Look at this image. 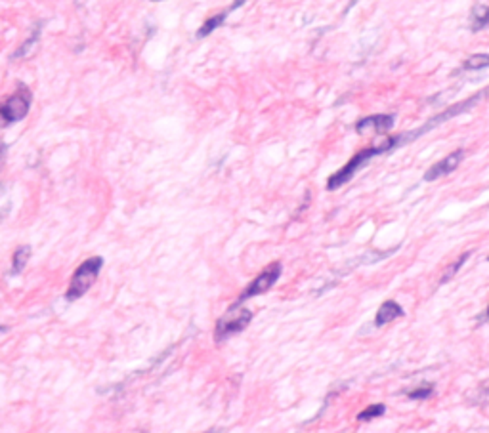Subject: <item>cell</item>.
<instances>
[{
  "label": "cell",
  "instance_id": "1",
  "mask_svg": "<svg viewBox=\"0 0 489 433\" xmlns=\"http://www.w3.org/2000/svg\"><path fill=\"white\" fill-rule=\"evenodd\" d=\"M103 267V260L100 256L89 258L84 264H81L77 267V271L71 277V283H69V288L65 292V300L67 302H75L81 296H84L86 292L90 291V286L96 283V279L100 275V271Z\"/></svg>",
  "mask_w": 489,
  "mask_h": 433
},
{
  "label": "cell",
  "instance_id": "2",
  "mask_svg": "<svg viewBox=\"0 0 489 433\" xmlns=\"http://www.w3.org/2000/svg\"><path fill=\"white\" fill-rule=\"evenodd\" d=\"M379 155H384V151H382L381 145H373V147H365V149H361L360 153H356V155L348 161L342 168L337 172V174H333V176L327 180V189L329 191H337L339 187H342L344 183H348L350 180H352L358 172H360L363 166H367V164L371 163V159H374V156Z\"/></svg>",
  "mask_w": 489,
  "mask_h": 433
},
{
  "label": "cell",
  "instance_id": "3",
  "mask_svg": "<svg viewBox=\"0 0 489 433\" xmlns=\"http://www.w3.org/2000/svg\"><path fill=\"white\" fill-rule=\"evenodd\" d=\"M251 321H252L251 309H247V307H239V304L231 305L230 312L226 313L224 317L220 319V321L216 323V331H214L216 334H214V338H216V342H224V340H228L230 336H233V334L244 331Z\"/></svg>",
  "mask_w": 489,
  "mask_h": 433
},
{
  "label": "cell",
  "instance_id": "4",
  "mask_svg": "<svg viewBox=\"0 0 489 433\" xmlns=\"http://www.w3.org/2000/svg\"><path fill=\"white\" fill-rule=\"evenodd\" d=\"M31 102H33V95L27 86H20L15 94L10 95L6 102L0 103V119L6 124H14L25 119L31 109Z\"/></svg>",
  "mask_w": 489,
  "mask_h": 433
},
{
  "label": "cell",
  "instance_id": "5",
  "mask_svg": "<svg viewBox=\"0 0 489 433\" xmlns=\"http://www.w3.org/2000/svg\"><path fill=\"white\" fill-rule=\"evenodd\" d=\"M281 271H283V267H281V264L279 262H275V264L268 265L262 273H260L259 277L254 279L247 288H244L243 292H241V296H239L237 304L241 305L244 302V300L249 298H254V296H260V294H264V292H268L270 288H272L273 284L278 283L279 277H281Z\"/></svg>",
  "mask_w": 489,
  "mask_h": 433
},
{
  "label": "cell",
  "instance_id": "6",
  "mask_svg": "<svg viewBox=\"0 0 489 433\" xmlns=\"http://www.w3.org/2000/svg\"><path fill=\"white\" fill-rule=\"evenodd\" d=\"M462 159H464V151H453V153L445 156L443 161H438L436 164H432V166L424 172V178H422V180H424V182H436V180H440V178L449 176L451 172H455V170L459 168Z\"/></svg>",
  "mask_w": 489,
  "mask_h": 433
},
{
  "label": "cell",
  "instance_id": "7",
  "mask_svg": "<svg viewBox=\"0 0 489 433\" xmlns=\"http://www.w3.org/2000/svg\"><path fill=\"white\" fill-rule=\"evenodd\" d=\"M394 115H373L365 116L361 121L356 122V132L358 134H367V132H377V134H384L388 130L394 126Z\"/></svg>",
  "mask_w": 489,
  "mask_h": 433
},
{
  "label": "cell",
  "instance_id": "8",
  "mask_svg": "<svg viewBox=\"0 0 489 433\" xmlns=\"http://www.w3.org/2000/svg\"><path fill=\"white\" fill-rule=\"evenodd\" d=\"M244 2H247V0H233L230 6L226 8L224 12H218V14L211 15V18L204 21L203 25H201V29L197 31V39H204V36H209V34L214 33L218 27H222V25L226 23V20H228V15H230L233 10H237V8L243 6Z\"/></svg>",
  "mask_w": 489,
  "mask_h": 433
},
{
  "label": "cell",
  "instance_id": "9",
  "mask_svg": "<svg viewBox=\"0 0 489 433\" xmlns=\"http://www.w3.org/2000/svg\"><path fill=\"white\" fill-rule=\"evenodd\" d=\"M403 315H405L403 307H401L398 302H394V300H388V302H384V304L379 307L377 317H374V326L381 328V326L388 325V323H392V321L403 317Z\"/></svg>",
  "mask_w": 489,
  "mask_h": 433
},
{
  "label": "cell",
  "instance_id": "10",
  "mask_svg": "<svg viewBox=\"0 0 489 433\" xmlns=\"http://www.w3.org/2000/svg\"><path fill=\"white\" fill-rule=\"evenodd\" d=\"M489 27V6L485 4H476L470 12V31H482V29Z\"/></svg>",
  "mask_w": 489,
  "mask_h": 433
},
{
  "label": "cell",
  "instance_id": "11",
  "mask_svg": "<svg viewBox=\"0 0 489 433\" xmlns=\"http://www.w3.org/2000/svg\"><path fill=\"white\" fill-rule=\"evenodd\" d=\"M489 69V54H474L462 61L461 71H482Z\"/></svg>",
  "mask_w": 489,
  "mask_h": 433
},
{
  "label": "cell",
  "instance_id": "12",
  "mask_svg": "<svg viewBox=\"0 0 489 433\" xmlns=\"http://www.w3.org/2000/svg\"><path fill=\"white\" fill-rule=\"evenodd\" d=\"M41 31H42V23H39V25H34L31 36H29L27 41L21 44L20 50H18V52H15V54L12 55V58H14V60H18V58H25V55H27L29 52H31V50H33L34 44L39 42V39H41Z\"/></svg>",
  "mask_w": 489,
  "mask_h": 433
},
{
  "label": "cell",
  "instance_id": "13",
  "mask_svg": "<svg viewBox=\"0 0 489 433\" xmlns=\"http://www.w3.org/2000/svg\"><path fill=\"white\" fill-rule=\"evenodd\" d=\"M470 254H472V252H464V254H462V256L459 258V260H455V262H453V264L449 265L448 269H445V273H443V277L440 279V284H445V283H449V281H451V279L455 277L457 273H459V271L462 269V265H464V264H467V262H469Z\"/></svg>",
  "mask_w": 489,
  "mask_h": 433
},
{
  "label": "cell",
  "instance_id": "14",
  "mask_svg": "<svg viewBox=\"0 0 489 433\" xmlns=\"http://www.w3.org/2000/svg\"><path fill=\"white\" fill-rule=\"evenodd\" d=\"M29 256H31V248H29V246H20V248L15 251L14 264H12V271H14V275H18V273H21V271H23V267H25L29 262Z\"/></svg>",
  "mask_w": 489,
  "mask_h": 433
},
{
  "label": "cell",
  "instance_id": "15",
  "mask_svg": "<svg viewBox=\"0 0 489 433\" xmlns=\"http://www.w3.org/2000/svg\"><path fill=\"white\" fill-rule=\"evenodd\" d=\"M384 413H386V406L384 405L367 406L365 411H361V413L358 414V422H371V420L379 418V416H382Z\"/></svg>",
  "mask_w": 489,
  "mask_h": 433
},
{
  "label": "cell",
  "instance_id": "16",
  "mask_svg": "<svg viewBox=\"0 0 489 433\" xmlns=\"http://www.w3.org/2000/svg\"><path fill=\"white\" fill-rule=\"evenodd\" d=\"M432 393H434V386H432V384H422V386L415 387V389L408 392V397L413 401H422L428 399Z\"/></svg>",
  "mask_w": 489,
  "mask_h": 433
},
{
  "label": "cell",
  "instance_id": "17",
  "mask_svg": "<svg viewBox=\"0 0 489 433\" xmlns=\"http://www.w3.org/2000/svg\"><path fill=\"white\" fill-rule=\"evenodd\" d=\"M356 4H358V0H350V2H348V6L344 8V12H342V15H346L348 12H350V8H353V6H356Z\"/></svg>",
  "mask_w": 489,
  "mask_h": 433
},
{
  "label": "cell",
  "instance_id": "18",
  "mask_svg": "<svg viewBox=\"0 0 489 433\" xmlns=\"http://www.w3.org/2000/svg\"><path fill=\"white\" fill-rule=\"evenodd\" d=\"M483 321H489V305H488V309L480 315V323H483Z\"/></svg>",
  "mask_w": 489,
  "mask_h": 433
},
{
  "label": "cell",
  "instance_id": "19",
  "mask_svg": "<svg viewBox=\"0 0 489 433\" xmlns=\"http://www.w3.org/2000/svg\"><path fill=\"white\" fill-rule=\"evenodd\" d=\"M2 332H8V326H0V334H2Z\"/></svg>",
  "mask_w": 489,
  "mask_h": 433
},
{
  "label": "cell",
  "instance_id": "20",
  "mask_svg": "<svg viewBox=\"0 0 489 433\" xmlns=\"http://www.w3.org/2000/svg\"><path fill=\"white\" fill-rule=\"evenodd\" d=\"M151 2H161V0H151Z\"/></svg>",
  "mask_w": 489,
  "mask_h": 433
},
{
  "label": "cell",
  "instance_id": "21",
  "mask_svg": "<svg viewBox=\"0 0 489 433\" xmlns=\"http://www.w3.org/2000/svg\"><path fill=\"white\" fill-rule=\"evenodd\" d=\"M488 262H489V256H488Z\"/></svg>",
  "mask_w": 489,
  "mask_h": 433
}]
</instances>
